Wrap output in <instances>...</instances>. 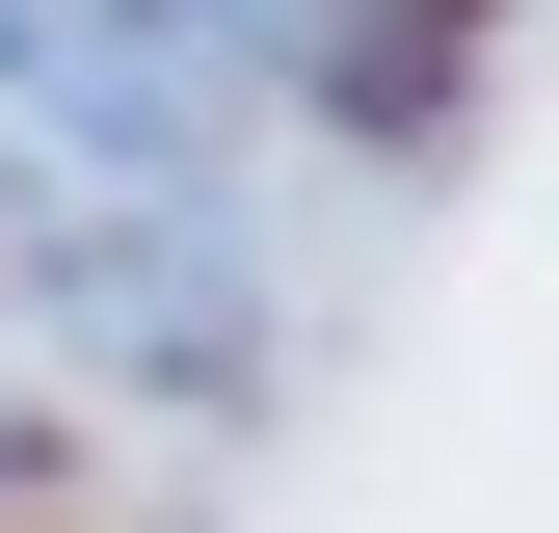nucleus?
I'll return each mask as SVG.
<instances>
[{
    "instance_id": "obj_1",
    "label": "nucleus",
    "mask_w": 559,
    "mask_h": 533,
    "mask_svg": "<svg viewBox=\"0 0 559 533\" xmlns=\"http://www.w3.org/2000/svg\"><path fill=\"white\" fill-rule=\"evenodd\" d=\"M266 54H294V0H0V81H27V133H53V161H107V187L214 161Z\"/></svg>"
}]
</instances>
